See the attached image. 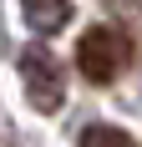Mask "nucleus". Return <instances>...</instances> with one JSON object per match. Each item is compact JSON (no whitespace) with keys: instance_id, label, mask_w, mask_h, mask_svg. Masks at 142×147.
<instances>
[{"instance_id":"obj_1","label":"nucleus","mask_w":142,"mask_h":147,"mask_svg":"<svg viewBox=\"0 0 142 147\" xmlns=\"http://www.w3.org/2000/svg\"><path fill=\"white\" fill-rule=\"evenodd\" d=\"M127 61H132V46H127V36H122L117 26H91L81 41H76V66H81V76L91 81V86L117 81Z\"/></svg>"},{"instance_id":"obj_2","label":"nucleus","mask_w":142,"mask_h":147,"mask_svg":"<svg viewBox=\"0 0 142 147\" xmlns=\"http://www.w3.org/2000/svg\"><path fill=\"white\" fill-rule=\"evenodd\" d=\"M20 86H26L30 107H41V112H56V107L66 102L61 66H56V56H51L46 46H26V51H20Z\"/></svg>"},{"instance_id":"obj_3","label":"nucleus","mask_w":142,"mask_h":147,"mask_svg":"<svg viewBox=\"0 0 142 147\" xmlns=\"http://www.w3.org/2000/svg\"><path fill=\"white\" fill-rule=\"evenodd\" d=\"M20 10H26V26L36 36H51L71 20V0H20Z\"/></svg>"},{"instance_id":"obj_4","label":"nucleus","mask_w":142,"mask_h":147,"mask_svg":"<svg viewBox=\"0 0 142 147\" xmlns=\"http://www.w3.org/2000/svg\"><path fill=\"white\" fill-rule=\"evenodd\" d=\"M81 147H137V137L112 122H91V127H81Z\"/></svg>"},{"instance_id":"obj_5","label":"nucleus","mask_w":142,"mask_h":147,"mask_svg":"<svg viewBox=\"0 0 142 147\" xmlns=\"http://www.w3.org/2000/svg\"><path fill=\"white\" fill-rule=\"evenodd\" d=\"M117 5H127V10H142V0H117Z\"/></svg>"}]
</instances>
